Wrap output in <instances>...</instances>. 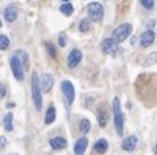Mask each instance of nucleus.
<instances>
[{
  "mask_svg": "<svg viewBox=\"0 0 157 155\" xmlns=\"http://www.w3.org/2000/svg\"><path fill=\"white\" fill-rule=\"evenodd\" d=\"M44 46H46V49H48L49 56H51V58H55V56H56V52H55V47H53L52 43H46Z\"/></svg>",
  "mask_w": 157,
  "mask_h": 155,
  "instance_id": "24",
  "label": "nucleus"
},
{
  "mask_svg": "<svg viewBox=\"0 0 157 155\" xmlns=\"http://www.w3.org/2000/svg\"><path fill=\"white\" fill-rule=\"evenodd\" d=\"M131 31H133V26L130 23H124L121 26H117L113 32V40L116 44H121L122 41H125L130 35H131Z\"/></svg>",
  "mask_w": 157,
  "mask_h": 155,
  "instance_id": "4",
  "label": "nucleus"
},
{
  "mask_svg": "<svg viewBox=\"0 0 157 155\" xmlns=\"http://www.w3.org/2000/svg\"><path fill=\"white\" fill-rule=\"evenodd\" d=\"M5 96H6V87L0 84V99H3Z\"/></svg>",
  "mask_w": 157,
  "mask_h": 155,
  "instance_id": "28",
  "label": "nucleus"
},
{
  "mask_svg": "<svg viewBox=\"0 0 157 155\" xmlns=\"http://www.w3.org/2000/svg\"><path fill=\"white\" fill-rule=\"evenodd\" d=\"M9 47V38L6 35H0V50H6Z\"/></svg>",
  "mask_w": 157,
  "mask_h": 155,
  "instance_id": "22",
  "label": "nucleus"
},
{
  "mask_svg": "<svg viewBox=\"0 0 157 155\" xmlns=\"http://www.w3.org/2000/svg\"><path fill=\"white\" fill-rule=\"evenodd\" d=\"M55 117H56L55 106H49V108H48V111H46V119H44V122H46L48 125H51V123L55 122Z\"/></svg>",
  "mask_w": 157,
  "mask_h": 155,
  "instance_id": "16",
  "label": "nucleus"
},
{
  "mask_svg": "<svg viewBox=\"0 0 157 155\" xmlns=\"http://www.w3.org/2000/svg\"><path fill=\"white\" fill-rule=\"evenodd\" d=\"M58 43H59V46H61V47H64V46H66V35H64V34H61V35H59Z\"/></svg>",
  "mask_w": 157,
  "mask_h": 155,
  "instance_id": "26",
  "label": "nucleus"
},
{
  "mask_svg": "<svg viewBox=\"0 0 157 155\" xmlns=\"http://www.w3.org/2000/svg\"><path fill=\"white\" fill-rule=\"evenodd\" d=\"M63 2H69V0H63Z\"/></svg>",
  "mask_w": 157,
  "mask_h": 155,
  "instance_id": "32",
  "label": "nucleus"
},
{
  "mask_svg": "<svg viewBox=\"0 0 157 155\" xmlns=\"http://www.w3.org/2000/svg\"><path fill=\"white\" fill-rule=\"evenodd\" d=\"M87 12H89V17L93 21H101L102 17H104V6L101 3H98V2H93V3L89 5Z\"/></svg>",
  "mask_w": 157,
  "mask_h": 155,
  "instance_id": "5",
  "label": "nucleus"
},
{
  "mask_svg": "<svg viewBox=\"0 0 157 155\" xmlns=\"http://www.w3.org/2000/svg\"><path fill=\"white\" fill-rule=\"evenodd\" d=\"M90 26H92L90 20L89 18H82L79 21V32H89L90 31Z\"/></svg>",
  "mask_w": 157,
  "mask_h": 155,
  "instance_id": "20",
  "label": "nucleus"
},
{
  "mask_svg": "<svg viewBox=\"0 0 157 155\" xmlns=\"http://www.w3.org/2000/svg\"><path fill=\"white\" fill-rule=\"evenodd\" d=\"M12 117H14V116H12L11 113H8V114L5 116V119H3L5 129H6V131H9V132H11V131H14V126H12Z\"/></svg>",
  "mask_w": 157,
  "mask_h": 155,
  "instance_id": "18",
  "label": "nucleus"
},
{
  "mask_svg": "<svg viewBox=\"0 0 157 155\" xmlns=\"http://www.w3.org/2000/svg\"><path fill=\"white\" fill-rule=\"evenodd\" d=\"M0 28H2V20H0Z\"/></svg>",
  "mask_w": 157,
  "mask_h": 155,
  "instance_id": "31",
  "label": "nucleus"
},
{
  "mask_svg": "<svg viewBox=\"0 0 157 155\" xmlns=\"http://www.w3.org/2000/svg\"><path fill=\"white\" fill-rule=\"evenodd\" d=\"M154 40H156V34H154V31H151V29H147V31L140 35V44H142V47H150V46L154 43Z\"/></svg>",
  "mask_w": 157,
  "mask_h": 155,
  "instance_id": "9",
  "label": "nucleus"
},
{
  "mask_svg": "<svg viewBox=\"0 0 157 155\" xmlns=\"http://www.w3.org/2000/svg\"><path fill=\"white\" fill-rule=\"evenodd\" d=\"M9 65H11V70H12L14 78H15L18 82H21V81L25 79V68H23V62L20 61V58H18L15 53H12V55H11Z\"/></svg>",
  "mask_w": 157,
  "mask_h": 155,
  "instance_id": "3",
  "label": "nucleus"
},
{
  "mask_svg": "<svg viewBox=\"0 0 157 155\" xmlns=\"http://www.w3.org/2000/svg\"><path fill=\"white\" fill-rule=\"evenodd\" d=\"M79 129H81L84 134H87V132L92 129V125H90V122H89L87 119H81V120H79Z\"/></svg>",
  "mask_w": 157,
  "mask_h": 155,
  "instance_id": "21",
  "label": "nucleus"
},
{
  "mask_svg": "<svg viewBox=\"0 0 157 155\" xmlns=\"http://www.w3.org/2000/svg\"><path fill=\"white\" fill-rule=\"evenodd\" d=\"M59 11H61L64 15H72V14H73V5L69 3V2H64V3L59 6Z\"/></svg>",
  "mask_w": 157,
  "mask_h": 155,
  "instance_id": "17",
  "label": "nucleus"
},
{
  "mask_svg": "<svg viewBox=\"0 0 157 155\" xmlns=\"http://www.w3.org/2000/svg\"><path fill=\"white\" fill-rule=\"evenodd\" d=\"M5 18L9 23L15 21V18H17V6L15 5H9V6L5 8Z\"/></svg>",
  "mask_w": 157,
  "mask_h": 155,
  "instance_id": "13",
  "label": "nucleus"
},
{
  "mask_svg": "<svg viewBox=\"0 0 157 155\" xmlns=\"http://www.w3.org/2000/svg\"><path fill=\"white\" fill-rule=\"evenodd\" d=\"M150 58H148V62L147 64H151V62H156L157 61V53H151V55H148Z\"/></svg>",
  "mask_w": 157,
  "mask_h": 155,
  "instance_id": "27",
  "label": "nucleus"
},
{
  "mask_svg": "<svg viewBox=\"0 0 157 155\" xmlns=\"http://www.w3.org/2000/svg\"><path fill=\"white\" fill-rule=\"evenodd\" d=\"M113 119H114V128H116L117 135H124V114L121 111L119 98L113 99Z\"/></svg>",
  "mask_w": 157,
  "mask_h": 155,
  "instance_id": "2",
  "label": "nucleus"
},
{
  "mask_svg": "<svg viewBox=\"0 0 157 155\" xmlns=\"http://www.w3.org/2000/svg\"><path fill=\"white\" fill-rule=\"evenodd\" d=\"M116 46H117V44L114 43V40H113V38H105L104 41L101 43V49H102L104 53H110V52H113Z\"/></svg>",
  "mask_w": 157,
  "mask_h": 155,
  "instance_id": "14",
  "label": "nucleus"
},
{
  "mask_svg": "<svg viewBox=\"0 0 157 155\" xmlns=\"http://www.w3.org/2000/svg\"><path fill=\"white\" fill-rule=\"evenodd\" d=\"M136 145H137L136 135H130V137H127V138L122 142V149L127 151V152H131V151H134Z\"/></svg>",
  "mask_w": 157,
  "mask_h": 155,
  "instance_id": "10",
  "label": "nucleus"
},
{
  "mask_svg": "<svg viewBox=\"0 0 157 155\" xmlns=\"http://www.w3.org/2000/svg\"><path fill=\"white\" fill-rule=\"evenodd\" d=\"M87 145H89V140L86 137L78 138L76 143H75V155H84L86 149H87Z\"/></svg>",
  "mask_w": 157,
  "mask_h": 155,
  "instance_id": "11",
  "label": "nucleus"
},
{
  "mask_svg": "<svg viewBox=\"0 0 157 155\" xmlns=\"http://www.w3.org/2000/svg\"><path fill=\"white\" fill-rule=\"evenodd\" d=\"M81 59H82V53H81L79 49L70 50V53L67 55V65H69V68H75L81 62Z\"/></svg>",
  "mask_w": 157,
  "mask_h": 155,
  "instance_id": "7",
  "label": "nucleus"
},
{
  "mask_svg": "<svg viewBox=\"0 0 157 155\" xmlns=\"http://www.w3.org/2000/svg\"><path fill=\"white\" fill-rule=\"evenodd\" d=\"M49 145H51V148L55 149V151H61V149H64L66 146H67V142H66V138H63V137H53L49 140Z\"/></svg>",
  "mask_w": 157,
  "mask_h": 155,
  "instance_id": "12",
  "label": "nucleus"
},
{
  "mask_svg": "<svg viewBox=\"0 0 157 155\" xmlns=\"http://www.w3.org/2000/svg\"><path fill=\"white\" fill-rule=\"evenodd\" d=\"M140 5L145 9H153L154 8V0H140Z\"/></svg>",
  "mask_w": 157,
  "mask_h": 155,
  "instance_id": "25",
  "label": "nucleus"
},
{
  "mask_svg": "<svg viewBox=\"0 0 157 155\" xmlns=\"http://www.w3.org/2000/svg\"><path fill=\"white\" fill-rule=\"evenodd\" d=\"M14 53L20 58V61L23 62V65H28V53H26V52L25 50H15Z\"/></svg>",
  "mask_w": 157,
  "mask_h": 155,
  "instance_id": "23",
  "label": "nucleus"
},
{
  "mask_svg": "<svg viewBox=\"0 0 157 155\" xmlns=\"http://www.w3.org/2000/svg\"><path fill=\"white\" fill-rule=\"evenodd\" d=\"M154 152H156V155H157V145H156V151H154Z\"/></svg>",
  "mask_w": 157,
  "mask_h": 155,
  "instance_id": "30",
  "label": "nucleus"
},
{
  "mask_svg": "<svg viewBox=\"0 0 157 155\" xmlns=\"http://www.w3.org/2000/svg\"><path fill=\"white\" fill-rule=\"evenodd\" d=\"M61 90H63V93H64L66 105L70 106V105L73 103V101H75V87H73V84L66 79V81L61 82Z\"/></svg>",
  "mask_w": 157,
  "mask_h": 155,
  "instance_id": "6",
  "label": "nucleus"
},
{
  "mask_svg": "<svg viewBox=\"0 0 157 155\" xmlns=\"http://www.w3.org/2000/svg\"><path fill=\"white\" fill-rule=\"evenodd\" d=\"M31 93H32V98H34V105L35 108L40 111L41 109V105H43V101H41V85H40V79H38V75L34 72L32 76H31Z\"/></svg>",
  "mask_w": 157,
  "mask_h": 155,
  "instance_id": "1",
  "label": "nucleus"
},
{
  "mask_svg": "<svg viewBox=\"0 0 157 155\" xmlns=\"http://www.w3.org/2000/svg\"><path fill=\"white\" fill-rule=\"evenodd\" d=\"M6 142H8V140H6L5 137H0V149H3V146L6 145Z\"/></svg>",
  "mask_w": 157,
  "mask_h": 155,
  "instance_id": "29",
  "label": "nucleus"
},
{
  "mask_svg": "<svg viewBox=\"0 0 157 155\" xmlns=\"http://www.w3.org/2000/svg\"><path fill=\"white\" fill-rule=\"evenodd\" d=\"M40 85H41V91L43 93H49L53 87V76L51 73H44L40 79Z\"/></svg>",
  "mask_w": 157,
  "mask_h": 155,
  "instance_id": "8",
  "label": "nucleus"
},
{
  "mask_svg": "<svg viewBox=\"0 0 157 155\" xmlns=\"http://www.w3.org/2000/svg\"><path fill=\"white\" fill-rule=\"evenodd\" d=\"M107 149H108V142H107L105 138H99V140L95 143V151H96L98 154H104V152H107Z\"/></svg>",
  "mask_w": 157,
  "mask_h": 155,
  "instance_id": "15",
  "label": "nucleus"
},
{
  "mask_svg": "<svg viewBox=\"0 0 157 155\" xmlns=\"http://www.w3.org/2000/svg\"><path fill=\"white\" fill-rule=\"evenodd\" d=\"M98 122H99L101 128H104L107 125V111H105V108H99V111H98Z\"/></svg>",
  "mask_w": 157,
  "mask_h": 155,
  "instance_id": "19",
  "label": "nucleus"
}]
</instances>
